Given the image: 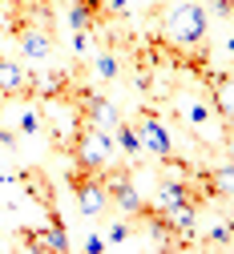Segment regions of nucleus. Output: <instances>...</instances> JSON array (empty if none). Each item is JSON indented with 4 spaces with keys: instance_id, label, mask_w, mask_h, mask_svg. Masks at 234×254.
Returning <instances> with one entry per match:
<instances>
[{
    "instance_id": "obj_12",
    "label": "nucleus",
    "mask_w": 234,
    "mask_h": 254,
    "mask_svg": "<svg viewBox=\"0 0 234 254\" xmlns=\"http://www.w3.org/2000/svg\"><path fill=\"white\" fill-rule=\"evenodd\" d=\"M125 238H129V226H125V222H113L109 234H105V246H121Z\"/></svg>"
},
{
    "instance_id": "obj_14",
    "label": "nucleus",
    "mask_w": 234,
    "mask_h": 254,
    "mask_svg": "<svg viewBox=\"0 0 234 254\" xmlns=\"http://www.w3.org/2000/svg\"><path fill=\"white\" fill-rule=\"evenodd\" d=\"M0 145H4V149H12V145H16V137H12L8 129H0Z\"/></svg>"
},
{
    "instance_id": "obj_13",
    "label": "nucleus",
    "mask_w": 234,
    "mask_h": 254,
    "mask_svg": "<svg viewBox=\"0 0 234 254\" xmlns=\"http://www.w3.org/2000/svg\"><path fill=\"white\" fill-rule=\"evenodd\" d=\"M85 250H93V254H101V250H105V238H97V234H89V238H85Z\"/></svg>"
},
{
    "instance_id": "obj_6",
    "label": "nucleus",
    "mask_w": 234,
    "mask_h": 254,
    "mask_svg": "<svg viewBox=\"0 0 234 254\" xmlns=\"http://www.w3.org/2000/svg\"><path fill=\"white\" fill-rule=\"evenodd\" d=\"M133 129H138V141H142V149L150 153V157H157V162H165V166H178L182 157L174 153V137H170V129L150 113V109H138V121H133Z\"/></svg>"
},
{
    "instance_id": "obj_9",
    "label": "nucleus",
    "mask_w": 234,
    "mask_h": 254,
    "mask_svg": "<svg viewBox=\"0 0 234 254\" xmlns=\"http://www.w3.org/2000/svg\"><path fill=\"white\" fill-rule=\"evenodd\" d=\"M0 97L28 101V69H20V61L12 57H0Z\"/></svg>"
},
{
    "instance_id": "obj_7",
    "label": "nucleus",
    "mask_w": 234,
    "mask_h": 254,
    "mask_svg": "<svg viewBox=\"0 0 234 254\" xmlns=\"http://www.w3.org/2000/svg\"><path fill=\"white\" fill-rule=\"evenodd\" d=\"M16 246L20 250H37V254H65L69 250V234L65 230H57V226H45V230H37V226H20L16 230Z\"/></svg>"
},
{
    "instance_id": "obj_2",
    "label": "nucleus",
    "mask_w": 234,
    "mask_h": 254,
    "mask_svg": "<svg viewBox=\"0 0 234 254\" xmlns=\"http://www.w3.org/2000/svg\"><path fill=\"white\" fill-rule=\"evenodd\" d=\"M57 149L69 157V162L89 166V170H105L113 162V137L105 129H97V125H85V121H77L69 129V137H65Z\"/></svg>"
},
{
    "instance_id": "obj_5",
    "label": "nucleus",
    "mask_w": 234,
    "mask_h": 254,
    "mask_svg": "<svg viewBox=\"0 0 234 254\" xmlns=\"http://www.w3.org/2000/svg\"><path fill=\"white\" fill-rule=\"evenodd\" d=\"M16 182H20L24 194H28L32 202H37V206L49 214V226L65 230V218H61V206H57V186H53V174H49V170H41V166H20Z\"/></svg>"
},
{
    "instance_id": "obj_10",
    "label": "nucleus",
    "mask_w": 234,
    "mask_h": 254,
    "mask_svg": "<svg viewBox=\"0 0 234 254\" xmlns=\"http://www.w3.org/2000/svg\"><path fill=\"white\" fill-rule=\"evenodd\" d=\"M109 137H113V141L125 149V157H129V162H142V153H146V149H142V141H138V129H133V125H129L125 117H121V121L113 125V129H109Z\"/></svg>"
},
{
    "instance_id": "obj_15",
    "label": "nucleus",
    "mask_w": 234,
    "mask_h": 254,
    "mask_svg": "<svg viewBox=\"0 0 234 254\" xmlns=\"http://www.w3.org/2000/svg\"><path fill=\"white\" fill-rule=\"evenodd\" d=\"M0 182H8V174H0Z\"/></svg>"
},
{
    "instance_id": "obj_11",
    "label": "nucleus",
    "mask_w": 234,
    "mask_h": 254,
    "mask_svg": "<svg viewBox=\"0 0 234 254\" xmlns=\"http://www.w3.org/2000/svg\"><path fill=\"white\" fill-rule=\"evenodd\" d=\"M97 73H101V81H117L121 61H117V53H113V49H105L101 57H97Z\"/></svg>"
},
{
    "instance_id": "obj_3",
    "label": "nucleus",
    "mask_w": 234,
    "mask_h": 254,
    "mask_svg": "<svg viewBox=\"0 0 234 254\" xmlns=\"http://www.w3.org/2000/svg\"><path fill=\"white\" fill-rule=\"evenodd\" d=\"M65 182H69L73 198H77V210L81 218H101L109 210V194H105V182H101V170H89V166H69V174H65Z\"/></svg>"
},
{
    "instance_id": "obj_1",
    "label": "nucleus",
    "mask_w": 234,
    "mask_h": 254,
    "mask_svg": "<svg viewBox=\"0 0 234 254\" xmlns=\"http://www.w3.org/2000/svg\"><path fill=\"white\" fill-rule=\"evenodd\" d=\"M206 12L198 0H174L170 8H161V41L174 45L178 53H194V57H210L206 53Z\"/></svg>"
},
{
    "instance_id": "obj_4",
    "label": "nucleus",
    "mask_w": 234,
    "mask_h": 254,
    "mask_svg": "<svg viewBox=\"0 0 234 254\" xmlns=\"http://www.w3.org/2000/svg\"><path fill=\"white\" fill-rule=\"evenodd\" d=\"M101 182H105V194H109V206H117L121 214H129V218H142L146 214V198H142V190L133 186V166H117V162H109L105 170H101Z\"/></svg>"
},
{
    "instance_id": "obj_8",
    "label": "nucleus",
    "mask_w": 234,
    "mask_h": 254,
    "mask_svg": "<svg viewBox=\"0 0 234 254\" xmlns=\"http://www.w3.org/2000/svg\"><path fill=\"white\" fill-rule=\"evenodd\" d=\"M12 41L20 45V53L28 61H45L57 53V28H41V24H28L20 33H12Z\"/></svg>"
}]
</instances>
